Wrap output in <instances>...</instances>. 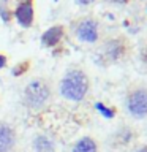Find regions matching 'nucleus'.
I'll return each mask as SVG.
<instances>
[{
	"instance_id": "nucleus-1",
	"label": "nucleus",
	"mask_w": 147,
	"mask_h": 152,
	"mask_svg": "<svg viewBox=\"0 0 147 152\" xmlns=\"http://www.w3.org/2000/svg\"><path fill=\"white\" fill-rule=\"evenodd\" d=\"M60 95L70 102H81L89 92V78L82 70H68L60 81Z\"/></svg>"
},
{
	"instance_id": "nucleus-2",
	"label": "nucleus",
	"mask_w": 147,
	"mask_h": 152,
	"mask_svg": "<svg viewBox=\"0 0 147 152\" xmlns=\"http://www.w3.org/2000/svg\"><path fill=\"white\" fill-rule=\"evenodd\" d=\"M51 95V84L43 78H35L24 89V104L32 111H41L49 104Z\"/></svg>"
},
{
	"instance_id": "nucleus-3",
	"label": "nucleus",
	"mask_w": 147,
	"mask_h": 152,
	"mask_svg": "<svg viewBox=\"0 0 147 152\" xmlns=\"http://www.w3.org/2000/svg\"><path fill=\"white\" fill-rule=\"evenodd\" d=\"M127 108L128 113L136 119H142L147 116V90L138 89L128 95L127 98Z\"/></svg>"
},
{
	"instance_id": "nucleus-4",
	"label": "nucleus",
	"mask_w": 147,
	"mask_h": 152,
	"mask_svg": "<svg viewBox=\"0 0 147 152\" xmlns=\"http://www.w3.org/2000/svg\"><path fill=\"white\" fill-rule=\"evenodd\" d=\"M76 37L84 43H95L98 40V22L95 19H82L76 27Z\"/></svg>"
},
{
	"instance_id": "nucleus-5",
	"label": "nucleus",
	"mask_w": 147,
	"mask_h": 152,
	"mask_svg": "<svg viewBox=\"0 0 147 152\" xmlns=\"http://www.w3.org/2000/svg\"><path fill=\"white\" fill-rule=\"evenodd\" d=\"M16 21L21 27L28 28L33 24V0H21L14 11Z\"/></svg>"
},
{
	"instance_id": "nucleus-6",
	"label": "nucleus",
	"mask_w": 147,
	"mask_h": 152,
	"mask_svg": "<svg viewBox=\"0 0 147 152\" xmlns=\"http://www.w3.org/2000/svg\"><path fill=\"white\" fill-rule=\"evenodd\" d=\"M16 144V132L7 122H0V152H11Z\"/></svg>"
},
{
	"instance_id": "nucleus-7",
	"label": "nucleus",
	"mask_w": 147,
	"mask_h": 152,
	"mask_svg": "<svg viewBox=\"0 0 147 152\" xmlns=\"http://www.w3.org/2000/svg\"><path fill=\"white\" fill-rule=\"evenodd\" d=\"M103 52H104V56H106L108 60H119L123 57V54H125V43L122 40H119V38L109 40L106 45H104Z\"/></svg>"
},
{
	"instance_id": "nucleus-8",
	"label": "nucleus",
	"mask_w": 147,
	"mask_h": 152,
	"mask_svg": "<svg viewBox=\"0 0 147 152\" xmlns=\"http://www.w3.org/2000/svg\"><path fill=\"white\" fill-rule=\"evenodd\" d=\"M62 38H63V27L62 26H54L41 35V43L46 48H54L57 43H59Z\"/></svg>"
},
{
	"instance_id": "nucleus-9",
	"label": "nucleus",
	"mask_w": 147,
	"mask_h": 152,
	"mask_svg": "<svg viewBox=\"0 0 147 152\" xmlns=\"http://www.w3.org/2000/svg\"><path fill=\"white\" fill-rule=\"evenodd\" d=\"M33 149H35V152H52L54 151V141L47 135H38L33 140Z\"/></svg>"
},
{
	"instance_id": "nucleus-10",
	"label": "nucleus",
	"mask_w": 147,
	"mask_h": 152,
	"mask_svg": "<svg viewBox=\"0 0 147 152\" xmlns=\"http://www.w3.org/2000/svg\"><path fill=\"white\" fill-rule=\"evenodd\" d=\"M71 152H98V147H97V142L92 138L84 136L73 146V151Z\"/></svg>"
},
{
	"instance_id": "nucleus-11",
	"label": "nucleus",
	"mask_w": 147,
	"mask_h": 152,
	"mask_svg": "<svg viewBox=\"0 0 147 152\" xmlns=\"http://www.w3.org/2000/svg\"><path fill=\"white\" fill-rule=\"evenodd\" d=\"M97 108H98L100 111H101V113H103L106 117H112V116H114V111H112V109H108V108H104L101 103H97Z\"/></svg>"
},
{
	"instance_id": "nucleus-12",
	"label": "nucleus",
	"mask_w": 147,
	"mask_h": 152,
	"mask_svg": "<svg viewBox=\"0 0 147 152\" xmlns=\"http://www.w3.org/2000/svg\"><path fill=\"white\" fill-rule=\"evenodd\" d=\"M5 65H7V57H5L3 54H0V70H2Z\"/></svg>"
},
{
	"instance_id": "nucleus-13",
	"label": "nucleus",
	"mask_w": 147,
	"mask_h": 152,
	"mask_svg": "<svg viewBox=\"0 0 147 152\" xmlns=\"http://www.w3.org/2000/svg\"><path fill=\"white\" fill-rule=\"evenodd\" d=\"M78 3H81V5H90L92 2H95V0H76Z\"/></svg>"
},
{
	"instance_id": "nucleus-14",
	"label": "nucleus",
	"mask_w": 147,
	"mask_h": 152,
	"mask_svg": "<svg viewBox=\"0 0 147 152\" xmlns=\"http://www.w3.org/2000/svg\"><path fill=\"white\" fill-rule=\"evenodd\" d=\"M109 2H112V3H127L128 0H109Z\"/></svg>"
},
{
	"instance_id": "nucleus-15",
	"label": "nucleus",
	"mask_w": 147,
	"mask_h": 152,
	"mask_svg": "<svg viewBox=\"0 0 147 152\" xmlns=\"http://www.w3.org/2000/svg\"><path fill=\"white\" fill-rule=\"evenodd\" d=\"M136 152H147V146H144V147H141L139 151H136Z\"/></svg>"
},
{
	"instance_id": "nucleus-16",
	"label": "nucleus",
	"mask_w": 147,
	"mask_h": 152,
	"mask_svg": "<svg viewBox=\"0 0 147 152\" xmlns=\"http://www.w3.org/2000/svg\"><path fill=\"white\" fill-rule=\"evenodd\" d=\"M144 62H146V64H147V49L144 51Z\"/></svg>"
}]
</instances>
